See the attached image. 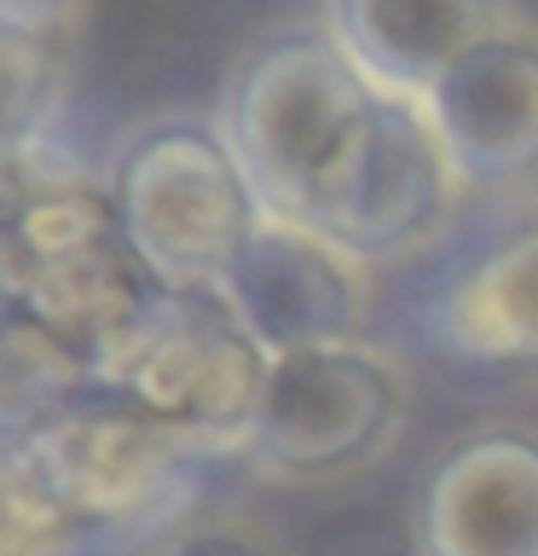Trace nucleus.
Here are the masks:
<instances>
[{
	"label": "nucleus",
	"mask_w": 538,
	"mask_h": 556,
	"mask_svg": "<svg viewBox=\"0 0 538 556\" xmlns=\"http://www.w3.org/2000/svg\"><path fill=\"white\" fill-rule=\"evenodd\" d=\"M168 290L145 273L128 238H104L93 250L29 267L24 325H35L93 389H116L139 342L151 337Z\"/></svg>",
	"instance_id": "nucleus-10"
},
{
	"label": "nucleus",
	"mask_w": 538,
	"mask_h": 556,
	"mask_svg": "<svg viewBox=\"0 0 538 556\" xmlns=\"http://www.w3.org/2000/svg\"><path fill=\"white\" fill-rule=\"evenodd\" d=\"M272 354L220 290L168 295L116 389L203 464H243L260 429Z\"/></svg>",
	"instance_id": "nucleus-5"
},
{
	"label": "nucleus",
	"mask_w": 538,
	"mask_h": 556,
	"mask_svg": "<svg viewBox=\"0 0 538 556\" xmlns=\"http://www.w3.org/2000/svg\"><path fill=\"white\" fill-rule=\"evenodd\" d=\"M145 556H290L267 521L243 510H197L174 533H163Z\"/></svg>",
	"instance_id": "nucleus-15"
},
{
	"label": "nucleus",
	"mask_w": 538,
	"mask_h": 556,
	"mask_svg": "<svg viewBox=\"0 0 538 556\" xmlns=\"http://www.w3.org/2000/svg\"><path fill=\"white\" fill-rule=\"evenodd\" d=\"M371 273L376 267H364L319 226L260 215L249 250L238 255L220 295L278 359L295 348L359 342L371 325Z\"/></svg>",
	"instance_id": "nucleus-7"
},
{
	"label": "nucleus",
	"mask_w": 538,
	"mask_h": 556,
	"mask_svg": "<svg viewBox=\"0 0 538 556\" xmlns=\"http://www.w3.org/2000/svg\"><path fill=\"white\" fill-rule=\"evenodd\" d=\"M510 17V0H324V24L342 52L399 99H423Z\"/></svg>",
	"instance_id": "nucleus-11"
},
{
	"label": "nucleus",
	"mask_w": 538,
	"mask_h": 556,
	"mask_svg": "<svg viewBox=\"0 0 538 556\" xmlns=\"http://www.w3.org/2000/svg\"><path fill=\"white\" fill-rule=\"evenodd\" d=\"M411 417V371L382 342L295 348L272 359L267 406L243 469L272 486H336L399 446Z\"/></svg>",
	"instance_id": "nucleus-4"
},
{
	"label": "nucleus",
	"mask_w": 538,
	"mask_h": 556,
	"mask_svg": "<svg viewBox=\"0 0 538 556\" xmlns=\"http://www.w3.org/2000/svg\"><path fill=\"white\" fill-rule=\"evenodd\" d=\"M104 186L128 250L168 295L226 290L260 226V198L215 116L163 111L121 128Z\"/></svg>",
	"instance_id": "nucleus-2"
},
{
	"label": "nucleus",
	"mask_w": 538,
	"mask_h": 556,
	"mask_svg": "<svg viewBox=\"0 0 538 556\" xmlns=\"http://www.w3.org/2000/svg\"><path fill=\"white\" fill-rule=\"evenodd\" d=\"M428 337L458 359L538 371V220L451 278L428 307Z\"/></svg>",
	"instance_id": "nucleus-12"
},
{
	"label": "nucleus",
	"mask_w": 538,
	"mask_h": 556,
	"mask_svg": "<svg viewBox=\"0 0 538 556\" xmlns=\"http://www.w3.org/2000/svg\"><path fill=\"white\" fill-rule=\"evenodd\" d=\"M388 93L342 52L324 17L249 35L215 93V128L249 174L260 215L319 226L371 146Z\"/></svg>",
	"instance_id": "nucleus-1"
},
{
	"label": "nucleus",
	"mask_w": 538,
	"mask_h": 556,
	"mask_svg": "<svg viewBox=\"0 0 538 556\" xmlns=\"http://www.w3.org/2000/svg\"><path fill=\"white\" fill-rule=\"evenodd\" d=\"M463 191L538 186V24L510 17L423 93Z\"/></svg>",
	"instance_id": "nucleus-8"
},
{
	"label": "nucleus",
	"mask_w": 538,
	"mask_h": 556,
	"mask_svg": "<svg viewBox=\"0 0 538 556\" xmlns=\"http://www.w3.org/2000/svg\"><path fill=\"white\" fill-rule=\"evenodd\" d=\"M69 47L47 41V35L0 24V191H7L12 168L29 151H41L59 134L64 111V81H69ZM7 208V203H0Z\"/></svg>",
	"instance_id": "nucleus-13"
},
{
	"label": "nucleus",
	"mask_w": 538,
	"mask_h": 556,
	"mask_svg": "<svg viewBox=\"0 0 538 556\" xmlns=\"http://www.w3.org/2000/svg\"><path fill=\"white\" fill-rule=\"evenodd\" d=\"M463 198L469 191L451 168L440 134H434L423 99L388 93L371 146L347 174L330 215L319 220V232L354 250L364 267H394V261L428 250L451 226V208Z\"/></svg>",
	"instance_id": "nucleus-6"
},
{
	"label": "nucleus",
	"mask_w": 538,
	"mask_h": 556,
	"mask_svg": "<svg viewBox=\"0 0 538 556\" xmlns=\"http://www.w3.org/2000/svg\"><path fill=\"white\" fill-rule=\"evenodd\" d=\"M417 556H538V429L481 424L423 476Z\"/></svg>",
	"instance_id": "nucleus-9"
},
{
	"label": "nucleus",
	"mask_w": 538,
	"mask_h": 556,
	"mask_svg": "<svg viewBox=\"0 0 538 556\" xmlns=\"http://www.w3.org/2000/svg\"><path fill=\"white\" fill-rule=\"evenodd\" d=\"M24 446L41 458L69 510L99 533L104 556H145L163 533L203 510L208 464L111 389L69 394L29 417Z\"/></svg>",
	"instance_id": "nucleus-3"
},
{
	"label": "nucleus",
	"mask_w": 538,
	"mask_h": 556,
	"mask_svg": "<svg viewBox=\"0 0 538 556\" xmlns=\"http://www.w3.org/2000/svg\"><path fill=\"white\" fill-rule=\"evenodd\" d=\"M0 556H104L99 533L69 510L24 434L0 446Z\"/></svg>",
	"instance_id": "nucleus-14"
}]
</instances>
